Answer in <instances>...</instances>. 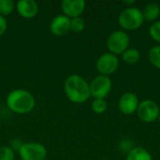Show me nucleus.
Listing matches in <instances>:
<instances>
[{
  "instance_id": "nucleus-27",
  "label": "nucleus",
  "mask_w": 160,
  "mask_h": 160,
  "mask_svg": "<svg viewBox=\"0 0 160 160\" xmlns=\"http://www.w3.org/2000/svg\"><path fill=\"white\" fill-rule=\"evenodd\" d=\"M45 160H46V159H45Z\"/></svg>"
},
{
  "instance_id": "nucleus-23",
  "label": "nucleus",
  "mask_w": 160,
  "mask_h": 160,
  "mask_svg": "<svg viewBox=\"0 0 160 160\" xmlns=\"http://www.w3.org/2000/svg\"><path fill=\"white\" fill-rule=\"evenodd\" d=\"M8 29V22L7 19L0 15V37L6 33Z\"/></svg>"
},
{
  "instance_id": "nucleus-25",
  "label": "nucleus",
  "mask_w": 160,
  "mask_h": 160,
  "mask_svg": "<svg viewBox=\"0 0 160 160\" xmlns=\"http://www.w3.org/2000/svg\"><path fill=\"white\" fill-rule=\"evenodd\" d=\"M158 121H159V123H160V114H159V117H158Z\"/></svg>"
},
{
  "instance_id": "nucleus-8",
  "label": "nucleus",
  "mask_w": 160,
  "mask_h": 160,
  "mask_svg": "<svg viewBox=\"0 0 160 160\" xmlns=\"http://www.w3.org/2000/svg\"><path fill=\"white\" fill-rule=\"evenodd\" d=\"M119 66V60L115 54L111 52H105L101 54L96 63L97 70L100 73V75L108 76L114 73Z\"/></svg>"
},
{
  "instance_id": "nucleus-7",
  "label": "nucleus",
  "mask_w": 160,
  "mask_h": 160,
  "mask_svg": "<svg viewBox=\"0 0 160 160\" xmlns=\"http://www.w3.org/2000/svg\"><path fill=\"white\" fill-rule=\"evenodd\" d=\"M138 117L144 123H153L159 117L160 109L158 105L153 100H143L140 102L137 110Z\"/></svg>"
},
{
  "instance_id": "nucleus-18",
  "label": "nucleus",
  "mask_w": 160,
  "mask_h": 160,
  "mask_svg": "<svg viewBox=\"0 0 160 160\" xmlns=\"http://www.w3.org/2000/svg\"><path fill=\"white\" fill-rule=\"evenodd\" d=\"M107 108H108L107 102L105 101V99H101V98H95L91 104L92 111L97 114L104 113Z\"/></svg>"
},
{
  "instance_id": "nucleus-19",
  "label": "nucleus",
  "mask_w": 160,
  "mask_h": 160,
  "mask_svg": "<svg viewBox=\"0 0 160 160\" xmlns=\"http://www.w3.org/2000/svg\"><path fill=\"white\" fill-rule=\"evenodd\" d=\"M85 27V22L82 17H76L70 19V31L75 33H81Z\"/></svg>"
},
{
  "instance_id": "nucleus-17",
  "label": "nucleus",
  "mask_w": 160,
  "mask_h": 160,
  "mask_svg": "<svg viewBox=\"0 0 160 160\" xmlns=\"http://www.w3.org/2000/svg\"><path fill=\"white\" fill-rule=\"evenodd\" d=\"M148 59L155 68L160 69V45L154 46L150 49L148 52Z\"/></svg>"
},
{
  "instance_id": "nucleus-16",
  "label": "nucleus",
  "mask_w": 160,
  "mask_h": 160,
  "mask_svg": "<svg viewBox=\"0 0 160 160\" xmlns=\"http://www.w3.org/2000/svg\"><path fill=\"white\" fill-rule=\"evenodd\" d=\"M15 7L13 0H0V15L6 18L14 11Z\"/></svg>"
},
{
  "instance_id": "nucleus-15",
  "label": "nucleus",
  "mask_w": 160,
  "mask_h": 160,
  "mask_svg": "<svg viewBox=\"0 0 160 160\" xmlns=\"http://www.w3.org/2000/svg\"><path fill=\"white\" fill-rule=\"evenodd\" d=\"M140 58H141V53L139 50L135 48H128L122 53V59L124 60L125 63L129 65L136 64L137 62H139Z\"/></svg>"
},
{
  "instance_id": "nucleus-9",
  "label": "nucleus",
  "mask_w": 160,
  "mask_h": 160,
  "mask_svg": "<svg viewBox=\"0 0 160 160\" xmlns=\"http://www.w3.org/2000/svg\"><path fill=\"white\" fill-rule=\"evenodd\" d=\"M86 3L84 0H64L61 3V9L65 16L69 19L81 17L84 11Z\"/></svg>"
},
{
  "instance_id": "nucleus-5",
  "label": "nucleus",
  "mask_w": 160,
  "mask_h": 160,
  "mask_svg": "<svg viewBox=\"0 0 160 160\" xmlns=\"http://www.w3.org/2000/svg\"><path fill=\"white\" fill-rule=\"evenodd\" d=\"M18 154L21 160H45L47 149L39 142H23Z\"/></svg>"
},
{
  "instance_id": "nucleus-22",
  "label": "nucleus",
  "mask_w": 160,
  "mask_h": 160,
  "mask_svg": "<svg viewBox=\"0 0 160 160\" xmlns=\"http://www.w3.org/2000/svg\"><path fill=\"white\" fill-rule=\"evenodd\" d=\"M23 144L22 141H21L20 139H13L10 141V144H9V147L14 151V152H18L20 150V148L22 147V145Z\"/></svg>"
},
{
  "instance_id": "nucleus-11",
  "label": "nucleus",
  "mask_w": 160,
  "mask_h": 160,
  "mask_svg": "<svg viewBox=\"0 0 160 160\" xmlns=\"http://www.w3.org/2000/svg\"><path fill=\"white\" fill-rule=\"evenodd\" d=\"M49 29L53 36H64L70 31V19L64 14L57 15L51 21Z\"/></svg>"
},
{
  "instance_id": "nucleus-14",
  "label": "nucleus",
  "mask_w": 160,
  "mask_h": 160,
  "mask_svg": "<svg viewBox=\"0 0 160 160\" xmlns=\"http://www.w3.org/2000/svg\"><path fill=\"white\" fill-rule=\"evenodd\" d=\"M127 160H153V158L145 148L134 147L128 153Z\"/></svg>"
},
{
  "instance_id": "nucleus-26",
  "label": "nucleus",
  "mask_w": 160,
  "mask_h": 160,
  "mask_svg": "<svg viewBox=\"0 0 160 160\" xmlns=\"http://www.w3.org/2000/svg\"><path fill=\"white\" fill-rule=\"evenodd\" d=\"M104 160H108V159H104Z\"/></svg>"
},
{
  "instance_id": "nucleus-10",
  "label": "nucleus",
  "mask_w": 160,
  "mask_h": 160,
  "mask_svg": "<svg viewBox=\"0 0 160 160\" xmlns=\"http://www.w3.org/2000/svg\"><path fill=\"white\" fill-rule=\"evenodd\" d=\"M139 98L138 97L131 92L125 93L119 99L118 108L123 114L131 115L137 112L139 107Z\"/></svg>"
},
{
  "instance_id": "nucleus-4",
  "label": "nucleus",
  "mask_w": 160,
  "mask_h": 160,
  "mask_svg": "<svg viewBox=\"0 0 160 160\" xmlns=\"http://www.w3.org/2000/svg\"><path fill=\"white\" fill-rule=\"evenodd\" d=\"M129 42V37L125 31L116 30L108 37L107 48L111 53L118 55L122 54L127 49H128Z\"/></svg>"
},
{
  "instance_id": "nucleus-6",
  "label": "nucleus",
  "mask_w": 160,
  "mask_h": 160,
  "mask_svg": "<svg viewBox=\"0 0 160 160\" xmlns=\"http://www.w3.org/2000/svg\"><path fill=\"white\" fill-rule=\"evenodd\" d=\"M90 94L94 98L104 99L111 92L112 82L110 77L99 75L97 76L89 84Z\"/></svg>"
},
{
  "instance_id": "nucleus-2",
  "label": "nucleus",
  "mask_w": 160,
  "mask_h": 160,
  "mask_svg": "<svg viewBox=\"0 0 160 160\" xmlns=\"http://www.w3.org/2000/svg\"><path fill=\"white\" fill-rule=\"evenodd\" d=\"M6 104L12 112L26 114L35 108L36 99L29 91L25 89H15L8 94Z\"/></svg>"
},
{
  "instance_id": "nucleus-24",
  "label": "nucleus",
  "mask_w": 160,
  "mask_h": 160,
  "mask_svg": "<svg viewBox=\"0 0 160 160\" xmlns=\"http://www.w3.org/2000/svg\"><path fill=\"white\" fill-rule=\"evenodd\" d=\"M135 3L134 0H128V1H123V4L125 5H133Z\"/></svg>"
},
{
  "instance_id": "nucleus-1",
  "label": "nucleus",
  "mask_w": 160,
  "mask_h": 160,
  "mask_svg": "<svg viewBox=\"0 0 160 160\" xmlns=\"http://www.w3.org/2000/svg\"><path fill=\"white\" fill-rule=\"evenodd\" d=\"M64 92L68 99L73 103H84L91 97L89 83L80 75L68 76L64 82Z\"/></svg>"
},
{
  "instance_id": "nucleus-12",
  "label": "nucleus",
  "mask_w": 160,
  "mask_h": 160,
  "mask_svg": "<svg viewBox=\"0 0 160 160\" xmlns=\"http://www.w3.org/2000/svg\"><path fill=\"white\" fill-rule=\"evenodd\" d=\"M16 10L21 17L32 19L38 13V5L35 0H20L16 3Z\"/></svg>"
},
{
  "instance_id": "nucleus-20",
  "label": "nucleus",
  "mask_w": 160,
  "mask_h": 160,
  "mask_svg": "<svg viewBox=\"0 0 160 160\" xmlns=\"http://www.w3.org/2000/svg\"><path fill=\"white\" fill-rule=\"evenodd\" d=\"M15 152L8 145L0 147V160H14Z\"/></svg>"
},
{
  "instance_id": "nucleus-3",
  "label": "nucleus",
  "mask_w": 160,
  "mask_h": 160,
  "mask_svg": "<svg viewBox=\"0 0 160 160\" xmlns=\"http://www.w3.org/2000/svg\"><path fill=\"white\" fill-rule=\"evenodd\" d=\"M144 22L142 11L134 7L126 8L118 17V22L124 30L133 31L140 28Z\"/></svg>"
},
{
  "instance_id": "nucleus-13",
  "label": "nucleus",
  "mask_w": 160,
  "mask_h": 160,
  "mask_svg": "<svg viewBox=\"0 0 160 160\" xmlns=\"http://www.w3.org/2000/svg\"><path fill=\"white\" fill-rule=\"evenodd\" d=\"M142 15L144 20L148 22H153L156 19H158L160 15V6L157 3H149L147 4L143 10H142Z\"/></svg>"
},
{
  "instance_id": "nucleus-21",
  "label": "nucleus",
  "mask_w": 160,
  "mask_h": 160,
  "mask_svg": "<svg viewBox=\"0 0 160 160\" xmlns=\"http://www.w3.org/2000/svg\"><path fill=\"white\" fill-rule=\"evenodd\" d=\"M150 37L157 42L160 43V21L154 22L149 28Z\"/></svg>"
}]
</instances>
